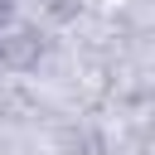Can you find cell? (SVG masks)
<instances>
[{"label": "cell", "mask_w": 155, "mask_h": 155, "mask_svg": "<svg viewBox=\"0 0 155 155\" xmlns=\"http://www.w3.org/2000/svg\"><path fill=\"white\" fill-rule=\"evenodd\" d=\"M39 58H44V39L34 24H5L0 29V68L29 73V68H39Z\"/></svg>", "instance_id": "6da1fadb"}, {"label": "cell", "mask_w": 155, "mask_h": 155, "mask_svg": "<svg viewBox=\"0 0 155 155\" xmlns=\"http://www.w3.org/2000/svg\"><path fill=\"white\" fill-rule=\"evenodd\" d=\"M10 19H15V0H0V29H5Z\"/></svg>", "instance_id": "7a4b0ae2"}]
</instances>
